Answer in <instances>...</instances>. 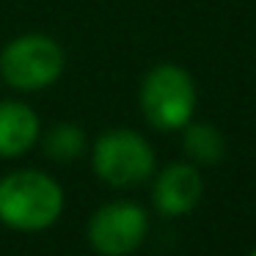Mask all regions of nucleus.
<instances>
[{"mask_svg": "<svg viewBox=\"0 0 256 256\" xmlns=\"http://www.w3.org/2000/svg\"><path fill=\"white\" fill-rule=\"evenodd\" d=\"M39 140H42L44 154L50 157L52 162H61V166L80 160V157L86 154V149H88L86 132L78 127V124H69V122L52 124V127L47 130Z\"/></svg>", "mask_w": 256, "mask_h": 256, "instance_id": "1a4fd4ad", "label": "nucleus"}, {"mask_svg": "<svg viewBox=\"0 0 256 256\" xmlns=\"http://www.w3.org/2000/svg\"><path fill=\"white\" fill-rule=\"evenodd\" d=\"M66 69V52L47 34H22L0 50V80L14 91L50 88Z\"/></svg>", "mask_w": 256, "mask_h": 256, "instance_id": "20e7f679", "label": "nucleus"}, {"mask_svg": "<svg viewBox=\"0 0 256 256\" xmlns=\"http://www.w3.org/2000/svg\"><path fill=\"white\" fill-rule=\"evenodd\" d=\"M42 138V122L22 100H0V157H22Z\"/></svg>", "mask_w": 256, "mask_h": 256, "instance_id": "0eeeda50", "label": "nucleus"}, {"mask_svg": "<svg viewBox=\"0 0 256 256\" xmlns=\"http://www.w3.org/2000/svg\"><path fill=\"white\" fill-rule=\"evenodd\" d=\"M204 196L201 168L190 160H179L160 168L152 184V204L166 218H182L198 206Z\"/></svg>", "mask_w": 256, "mask_h": 256, "instance_id": "423d86ee", "label": "nucleus"}, {"mask_svg": "<svg viewBox=\"0 0 256 256\" xmlns=\"http://www.w3.org/2000/svg\"><path fill=\"white\" fill-rule=\"evenodd\" d=\"M64 204L58 179L39 168H20L0 179V223L12 232L36 234L56 226Z\"/></svg>", "mask_w": 256, "mask_h": 256, "instance_id": "f257e3e1", "label": "nucleus"}, {"mask_svg": "<svg viewBox=\"0 0 256 256\" xmlns=\"http://www.w3.org/2000/svg\"><path fill=\"white\" fill-rule=\"evenodd\" d=\"M149 234V212L130 198L108 201L88 218L86 237L100 256H130Z\"/></svg>", "mask_w": 256, "mask_h": 256, "instance_id": "39448f33", "label": "nucleus"}, {"mask_svg": "<svg viewBox=\"0 0 256 256\" xmlns=\"http://www.w3.org/2000/svg\"><path fill=\"white\" fill-rule=\"evenodd\" d=\"M182 149L188 154L190 162L196 166H215V162L223 160L226 154V140H223V132L218 127L206 122H190L184 127L182 135Z\"/></svg>", "mask_w": 256, "mask_h": 256, "instance_id": "6e6552de", "label": "nucleus"}, {"mask_svg": "<svg viewBox=\"0 0 256 256\" xmlns=\"http://www.w3.org/2000/svg\"><path fill=\"white\" fill-rule=\"evenodd\" d=\"M248 256H256V248H254V250H250V254H248Z\"/></svg>", "mask_w": 256, "mask_h": 256, "instance_id": "9d476101", "label": "nucleus"}, {"mask_svg": "<svg viewBox=\"0 0 256 256\" xmlns=\"http://www.w3.org/2000/svg\"><path fill=\"white\" fill-rule=\"evenodd\" d=\"M91 166L105 184L118 190L138 188L157 171L154 146L130 127L105 130L91 146Z\"/></svg>", "mask_w": 256, "mask_h": 256, "instance_id": "7ed1b4c3", "label": "nucleus"}, {"mask_svg": "<svg viewBox=\"0 0 256 256\" xmlns=\"http://www.w3.org/2000/svg\"><path fill=\"white\" fill-rule=\"evenodd\" d=\"M140 113L160 132L184 130L198 108V86L193 74L179 64H157L146 72L140 83Z\"/></svg>", "mask_w": 256, "mask_h": 256, "instance_id": "f03ea898", "label": "nucleus"}]
</instances>
